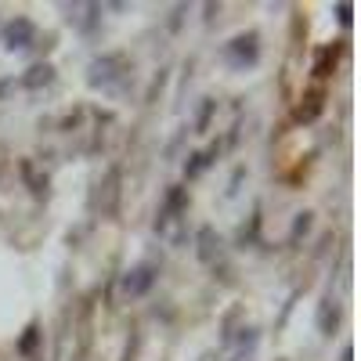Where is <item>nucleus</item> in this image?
Segmentation results:
<instances>
[{"instance_id":"f257e3e1","label":"nucleus","mask_w":361,"mask_h":361,"mask_svg":"<svg viewBox=\"0 0 361 361\" xmlns=\"http://www.w3.org/2000/svg\"><path fill=\"white\" fill-rule=\"evenodd\" d=\"M188 209H192V192L188 185H170L159 209H156V221L152 231L163 238L170 250H185L192 246V231H188Z\"/></svg>"},{"instance_id":"f03ea898","label":"nucleus","mask_w":361,"mask_h":361,"mask_svg":"<svg viewBox=\"0 0 361 361\" xmlns=\"http://www.w3.org/2000/svg\"><path fill=\"white\" fill-rule=\"evenodd\" d=\"M130 80V58L123 51H105L98 58H90L87 66V87L102 90V94H119Z\"/></svg>"},{"instance_id":"7ed1b4c3","label":"nucleus","mask_w":361,"mask_h":361,"mask_svg":"<svg viewBox=\"0 0 361 361\" xmlns=\"http://www.w3.org/2000/svg\"><path fill=\"white\" fill-rule=\"evenodd\" d=\"M37 44H40V25L33 18L15 15V18H8L4 25H0V47H4L8 54H25Z\"/></svg>"},{"instance_id":"20e7f679","label":"nucleus","mask_w":361,"mask_h":361,"mask_svg":"<svg viewBox=\"0 0 361 361\" xmlns=\"http://www.w3.org/2000/svg\"><path fill=\"white\" fill-rule=\"evenodd\" d=\"M221 58H224V66H228V69H238V73L253 69V66L260 62V33H257V29L235 33V37L224 44Z\"/></svg>"},{"instance_id":"39448f33","label":"nucleus","mask_w":361,"mask_h":361,"mask_svg":"<svg viewBox=\"0 0 361 361\" xmlns=\"http://www.w3.org/2000/svg\"><path fill=\"white\" fill-rule=\"evenodd\" d=\"M156 282H159V264L156 260H141V264H134V267H127L123 275H119V293H123V300H145L148 293L156 289Z\"/></svg>"},{"instance_id":"423d86ee","label":"nucleus","mask_w":361,"mask_h":361,"mask_svg":"<svg viewBox=\"0 0 361 361\" xmlns=\"http://www.w3.org/2000/svg\"><path fill=\"white\" fill-rule=\"evenodd\" d=\"M98 192H94V209L102 217H119V202H123V166L119 163H112L105 173H102V180L94 185Z\"/></svg>"},{"instance_id":"0eeeda50","label":"nucleus","mask_w":361,"mask_h":361,"mask_svg":"<svg viewBox=\"0 0 361 361\" xmlns=\"http://www.w3.org/2000/svg\"><path fill=\"white\" fill-rule=\"evenodd\" d=\"M192 250H195V260L202 267H214L217 260H224V238L217 235L214 224H202L192 231Z\"/></svg>"},{"instance_id":"6e6552de","label":"nucleus","mask_w":361,"mask_h":361,"mask_svg":"<svg viewBox=\"0 0 361 361\" xmlns=\"http://www.w3.org/2000/svg\"><path fill=\"white\" fill-rule=\"evenodd\" d=\"M62 11H66V22L76 29L80 37H94L102 29L105 4H62Z\"/></svg>"},{"instance_id":"1a4fd4ad","label":"nucleus","mask_w":361,"mask_h":361,"mask_svg":"<svg viewBox=\"0 0 361 361\" xmlns=\"http://www.w3.org/2000/svg\"><path fill=\"white\" fill-rule=\"evenodd\" d=\"M325 102H329V90H325V87L304 90V94H300V102H296V109H293V119H296L300 127H311L314 119L325 112Z\"/></svg>"},{"instance_id":"9d476101","label":"nucleus","mask_w":361,"mask_h":361,"mask_svg":"<svg viewBox=\"0 0 361 361\" xmlns=\"http://www.w3.org/2000/svg\"><path fill=\"white\" fill-rule=\"evenodd\" d=\"M340 322H343V307H340V300L333 293H325L318 300V311H314V325H318V333L322 336H336L340 333Z\"/></svg>"},{"instance_id":"9b49d317","label":"nucleus","mask_w":361,"mask_h":361,"mask_svg":"<svg viewBox=\"0 0 361 361\" xmlns=\"http://www.w3.org/2000/svg\"><path fill=\"white\" fill-rule=\"evenodd\" d=\"M18 177H22V185L29 188V195L33 199H51V177L44 166H37L33 159H18Z\"/></svg>"},{"instance_id":"f8f14e48","label":"nucleus","mask_w":361,"mask_h":361,"mask_svg":"<svg viewBox=\"0 0 361 361\" xmlns=\"http://www.w3.org/2000/svg\"><path fill=\"white\" fill-rule=\"evenodd\" d=\"M217 159H221V141L199 148V152H188V156H185V185H188V180H199Z\"/></svg>"},{"instance_id":"ddd939ff","label":"nucleus","mask_w":361,"mask_h":361,"mask_svg":"<svg viewBox=\"0 0 361 361\" xmlns=\"http://www.w3.org/2000/svg\"><path fill=\"white\" fill-rule=\"evenodd\" d=\"M54 80H58L54 62H33V66H29V69L18 76V87L29 90V94H37V90H47Z\"/></svg>"},{"instance_id":"4468645a","label":"nucleus","mask_w":361,"mask_h":361,"mask_svg":"<svg viewBox=\"0 0 361 361\" xmlns=\"http://www.w3.org/2000/svg\"><path fill=\"white\" fill-rule=\"evenodd\" d=\"M340 54H343V40H333V44H322L314 51V66H311V76L314 80H329L340 66Z\"/></svg>"},{"instance_id":"2eb2a0df","label":"nucleus","mask_w":361,"mask_h":361,"mask_svg":"<svg viewBox=\"0 0 361 361\" xmlns=\"http://www.w3.org/2000/svg\"><path fill=\"white\" fill-rule=\"evenodd\" d=\"M40 347H44V325L33 318V322L22 329V336L15 340V354L25 357V361H33V357L40 354Z\"/></svg>"},{"instance_id":"dca6fc26","label":"nucleus","mask_w":361,"mask_h":361,"mask_svg":"<svg viewBox=\"0 0 361 361\" xmlns=\"http://www.w3.org/2000/svg\"><path fill=\"white\" fill-rule=\"evenodd\" d=\"M246 325V307L243 304H231L224 314H221V347H231L235 333Z\"/></svg>"},{"instance_id":"f3484780","label":"nucleus","mask_w":361,"mask_h":361,"mask_svg":"<svg viewBox=\"0 0 361 361\" xmlns=\"http://www.w3.org/2000/svg\"><path fill=\"white\" fill-rule=\"evenodd\" d=\"M311 228H314V214L311 209H300V214L293 217V224H289V250H300V243H304V238L311 235Z\"/></svg>"},{"instance_id":"a211bd4d","label":"nucleus","mask_w":361,"mask_h":361,"mask_svg":"<svg viewBox=\"0 0 361 361\" xmlns=\"http://www.w3.org/2000/svg\"><path fill=\"white\" fill-rule=\"evenodd\" d=\"M260 228H264V214H260V206H257V209H253V217H250V224H243V228H238V235H235V246H238V250L257 246Z\"/></svg>"},{"instance_id":"6ab92c4d","label":"nucleus","mask_w":361,"mask_h":361,"mask_svg":"<svg viewBox=\"0 0 361 361\" xmlns=\"http://www.w3.org/2000/svg\"><path fill=\"white\" fill-rule=\"evenodd\" d=\"M214 116H217V98H202L199 109H195V119H192V134H209V123H214Z\"/></svg>"},{"instance_id":"aec40b11","label":"nucleus","mask_w":361,"mask_h":361,"mask_svg":"<svg viewBox=\"0 0 361 361\" xmlns=\"http://www.w3.org/2000/svg\"><path fill=\"white\" fill-rule=\"evenodd\" d=\"M257 343H260V329H257V325H243V329L235 333V340H231L235 350H246V354H253Z\"/></svg>"},{"instance_id":"412c9836","label":"nucleus","mask_w":361,"mask_h":361,"mask_svg":"<svg viewBox=\"0 0 361 361\" xmlns=\"http://www.w3.org/2000/svg\"><path fill=\"white\" fill-rule=\"evenodd\" d=\"M166 83H170V69H159V73L152 76V83H148V90H145V105H156V98L163 94Z\"/></svg>"},{"instance_id":"4be33fe9","label":"nucleus","mask_w":361,"mask_h":361,"mask_svg":"<svg viewBox=\"0 0 361 361\" xmlns=\"http://www.w3.org/2000/svg\"><path fill=\"white\" fill-rule=\"evenodd\" d=\"M141 343H145V336H141V329L134 325V329H130V336H127V343H123V354H119V361H137Z\"/></svg>"},{"instance_id":"5701e85b","label":"nucleus","mask_w":361,"mask_h":361,"mask_svg":"<svg viewBox=\"0 0 361 361\" xmlns=\"http://www.w3.org/2000/svg\"><path fill=\"white\" fill-rule=\"evenodd\" d=\"M83 116H87V109H73V112H66L62 119H58V130H62V134H73V130H80L83 127Z\"/></svg>"},{"instance_id":"b1692460","label":"nucleus","mask_w":361,"mask_h":361,"mask_svg":"<svg viewBox=\"0 0 361 361\" xmlns=\"http://www.w3.org/2000/svg\"><path fill=\"white\" fill-rule=\"evenodd\" d=\"M188 4H173V11H170V18H166V33L170 37H177L180 33V25H185V18H188Z\"/></svg>"},{"instance_id":"393cba45","label":"nucleus","mask_w":361,"mask_h":361,"mask_svg":"<svg viewBox=\"0 0 361 361\" xmlns=\"http://www.w3.org/2000/svg\"><path fill=\"white\" fill-rule=\"evenodd\" d=\"M333 15H336V22L343 25V29H350V22H354V4H333Z\"/></svg>"},{"instance_id":"a878e982","label":"nucleus","mask_w":361,"mask_h":361,"mask_svg":"<svg viewBox=\"0 0 361 361\" xmlns=\"http://www.w3.org/2000/svg\"><path fill=\"white\" fill-rule=\"evenodd\" d=\"M243 180H246V166H238V170L231 173V180H228V192H224V195H228V199H235V195H238V188H243Z\"/></svg>"},{"instance_id":"bb28decb","label":"nucleus","mask_w":361,"mask_h":361,"mask_svg":"<svg viewBox=\"0 0 361 361\" xmlns=\"http://www.w3.org/2000/svg\"><path fill=\"white\" fill-rule=\"evenodd\" d=\"M296 300H300V289H293V293H289V300H286V304H282V314H279L275 329H282V325L289 322V314H293V304H296Z\"/></svg>"},{"instance_id":"cd10ccee","label":"nucleus","mask_w":361,"mask_h":361,"mask_svg":"<svg viewBox=\"0 0 361 361\" xmlns=\"http://www.w3.org/2000/svg\"><path fill=\"white\" fill-rule=\"evenodd\" d=\"M185 137H188V127H180V130H177V137L166 145V159H177V152H180V141H185Z\"/></svg>"},{"instance_id":"c85d7f7f","label":"nucleus","mask_w":361,"mask_h":361,"mask_svg":"<svg viewBox=\"0 0 361 361\" xmlns=\"http://www.w3.org/2000/svg\"><path fill=\"white\" fill-rule=\"evenodd\" d=\"M202 11H206V25H209V22H214V15H221V4H206Z\"/></svg>"},{"instance_id":"c756f323","label":"nucleus","mask_w":361,"mask_h":361,"mask_svg":"<svg viewBox=\"0 0 361 361\" xmlns=\"http://www.w3.org/2000/svg\"><path fill=\"white\" fill-rule=\"evenodd\" d=\"M340 361H354V347H350V343L340 350Z\"/></svg>"},{"instance_id":"7c9ffc66","label":"nucleus","mask_w":361,"mask_h":361,"mask_svg":"<svg viewBox=\"0 0 361 361\" xmlns=\"http://www.w3.org/2000/svg\"><path fill=\"white\" fill-rule=\"evenodd\" d=\"M231 361H253V354H246V350H235V357Z\"/></svg>"},{"instance_id":"2f4dec72","label":"nucleus","mask_w":361,"mask_h":361,"mask_svg":"<svg viewBox=\"0 0 361 361\" xmlns=\"http://www.w3.org/2000/svg\"><path fill=\"white\" fill-rule=\"evenodd\" d=\"M0 173H4V159H0Z\"/></svg>"}]
</instances>
